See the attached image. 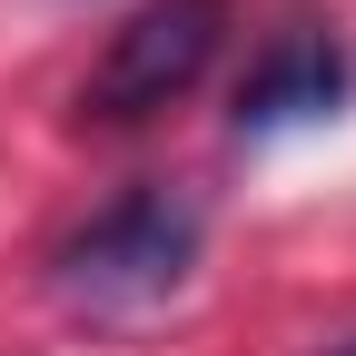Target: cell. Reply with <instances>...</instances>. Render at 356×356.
I'll return each instance as SVG.
<instances>
[{"label":"cell","mask_w":356,"mask_h":356,"mask_svg":"<svg viewBox=\"0 0 356 356\" xmlns=\"http://www.w3.org/2000/svg\"><path fill=\"white\" fill-rule=\"evenodd\" d=\"M188 267H198V198L188 188H129L50 248V287L79 317H129V307H159Z\"/></svg>","instance_id":"6da1fadb"},{"label":"cell","mask_w":356,"mask_h":356,"mask_svg":"<svg viewBox=\"0 0 356 356\" xmlns=\"http://www.w3.org/2000/svg\"><path fill=\"white\" fill-rule=\"evenodd\" d=\"M218 40H228V0H139V10L109 30L99 70L79 79V119H99V129L159 119L168 99H188L208 79Z\"/></svg>","instance_id":"7a4b0ae2"},{"label":"cell","mask_w":356,"mask_h":356,"mask_svg":"<svg viewBox=\"0 0 356 356\" xmlns=\"http://www.w3.org/2000/svg\"><path fill=\"white\" fill-rule=\"evenodd\" d=\"M356 99V50L327 20H287L238 79V139H277V129H317Z\"/></svg>","instance_id":"3957f363"},{"label":"cell","mask_w":356,"mask_h":356,"mask_svg":"<svg viewBox=\"0 0 356 356\" xmlns=\"http://www.w3.org/2000/svg\"><path fill=\"white\" fill-rule=\"evenodd\" d=\"M327 356H356V337H337V346H327Z\"/></svg>","instance_id":"277c9868"}]
</instances>
